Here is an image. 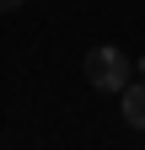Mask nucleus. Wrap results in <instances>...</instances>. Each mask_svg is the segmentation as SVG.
Listing matches in <instances>:
<instances>
[{
    "instance_id": "nucleus-1",
    "label": "nucleus",
    "mask_w": 145,
    "mask_h": 150,
    "mask_svg": "<svg viewBox=\"0 0 145 150\" xmlns=\"http://www.w3.org/2000/svg\"><path fill=\"white\" fill-rule=\"evenodd\" d=\"M129 75H134V59L124 48H113V43H102V48L86 54V81H92L97 91H124Z\"/></svg>"
},
{
    "instance_id": "nucleus-2",
    "label": "nucleus",
    "mask_w": 145,
    "mask_h": 150,
    "mask_svg": "<svg viewBox=\"0 0 145 150\" xmlns=\"http://www.w3.org/2000/svg\"><path fill=\"white\" fill-rule=\"evenodd\" d=\"M118 97H124V123H129V129H145V81L129 75V86H124Z\"/></svg>"
},
{
    "instance_id": "nucleus-3",
    "label": "nucleus",
    "mask_w": 145,
    "mask_h": 150,
    "mask_svg": "<svg viewBox=\"0 0 145 150\" xmlns=\"http://www.w3.org/2000/svg\"><path fill=\"white\" fill-rule=\"evenodd\" d=\"M16 6H22V0H0V11H16Z\"/></svg>"
},
{
    "instance_id": "nucleus-4",
    "label": "nucleus",
    "mask_w": 145,
    "mask_h": 150,
    "mask_svg": "<svg viewBox=\"0 0 145 150\" xmlns=\"http://www.w3.org/2000/svg\"><path fill=\"white\" fill-rule=\"evenodd\" d=\"M134 70H140V81H145V59H140V64H134Z\"/></svg>"
}]
</instances>
